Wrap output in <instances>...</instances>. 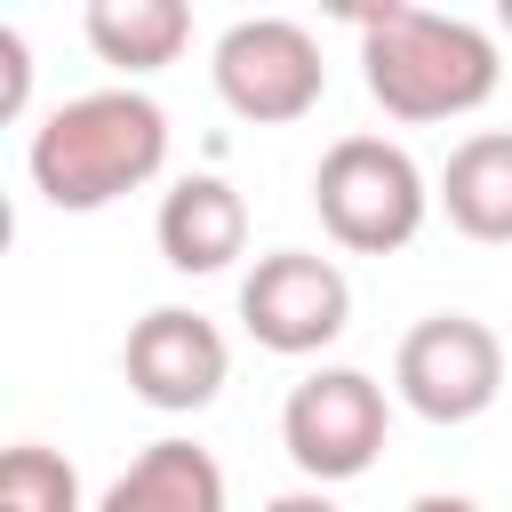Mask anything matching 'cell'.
I'll list each match as a JSON object with an SVG mask.
<instances>
[{
    "mask_svg": "<svg viewBox=\"0 0 512 512\" xmlns=\"http://www.w3.org/2000/svg\"><path fill=\"white\" fill-rule=\"evenodd\" d=\"M160 168H168V112L144 88H88L56 104L24 144V176L56 216H96L120 192H144Z\"/></svg>",
    "mask_w": 512,
    "mask_h": 512,
    "instance_id": "obj_1",
    "label": "cell"
},
{
    "mask_svg": "<svg viewBox=\"0 0 512 512\" xmlns=\"http://www.w3.org/2000/svg\"><path fill=\"white\" fill-rule=\"evenodd\" d=\"M360 32V72H368V96L424 128V120H464L496 96L504 80V56H496V32L472 24V16H440V8H360L352 16Z\"/></svg>",
    "mask_w": 512,
    "mask_h": 512,
    "instance_id": "obj_2",
    "label": "cell"
},
{
    "mask_svg": "<svg viewBox=\"0 0 512 512\" xmlns=\"http://www.w3.org/2000/svg\"><path fill=\"white\" fill-rule=\"evenodd\" d=\"M432 200H440V192L424 184L416 152L392 144V136H336V144L320 152V168H312V208H320L328 240L352 248V256H392V248H408V240L424 232Z\"/></svg>",
    "mask_w": 512,
    "mask_h": 512,
    "instance_id": "obj_3",
    "label": "cell"
},
{
    "mask_svg": "<svg viewBox=\"0 0 512 512\" xmlns=\"http://www.w3.org/2000/svg\"><path fill=\"white\" fill-rule=\"evenodd\" d=\"M384 432H392V400H384V384L368 368H312L280 400V448L312 488L360 480L376 464Z\"/></svg>",
    "mask_w": 512,
    "mask_h": 512,
    "instance_id": "obj_4",
    "label": "cell"
},
{
    "mask_svg": "<svg viewBox=\"0 0 512 512\" xmlns=\"http://www.w3.org/2000/svg\"><path fill=\"white\" fill-rule=\"evenodd\" d=\"M392 392L424 424H472L504 392V336L472 312H432L392 352Z\"/></svg>",
    "mask_w": 512,
    "mask_h": 512,
    "instance_id": "obj_5",
    "label": "cell"
},
{
    "mask_svg": "<svg viewBox=\"0 0 512 512\" xmlns=\"http://www.w3.org/2000/svg\"><path fill=\"white\" fill-rule=\"evenodd\" d=\"M216 96L256 120V128H288L304 120L320 96H328V64H320V40L296 24V16H240L224 40H216Z\"/></svg>",
    "mask_w": 512,
    "mask_h": 512,
    "instance_id": "obj_6",
    "label": "cell"
},
{
    "mask_svg": "<svg viewBox=\"0 0 512 512\" xmlns=\"http://www.w3.org/2000/svg\"><path fill=\"white\" fill-rule=\"evenodd\" d=\"M240 328L280 352V360H312L328 352L344 328H352V280L336 256H312V248H272L248 264L240 280Z\"/></svg>",
    "mask_w": 512,
    "mask_h": 512,
    "instance_id": "obj_7",
    "label": "cell"
},
{
    "mask_svg": "<svg viewBox=\"0 0 512 512\" xmlns=\"http://www.w3.org/2000/svg\"><path fill=\"white\" fill-rule=\"evenodd\" d=\"M120 376H128V392H136L144 408H160V416H200V408L224 392V376H232V344H224V328H216L208 312L152 304V312L128 328V344H120Z\"/></svg>",
    "mask_w": 512,
    "mask_h": 512,
    "instance_id": "obj_8",
    "label": "cell"
},
{
    "mask_svg": "<svg viewBox=\"0 0 512 512\" xmlns=\"http://www.w3.org/2000/svg\"><path fill=\"white\" fill-rule=\"evenodd\" d=\"M152 240H160V264L168 272H224L232 256H248V200L224 184V176H176L160 192V216H152Z\"/></svg>",
    "mask_w": 512,
    "mask_h": 512,
    "instance_id": "obj_9",
    "label": "cell"
},
{
    "mask_svg": "<svg viewBox=\"0 0 512 512\" xmlns=\"http://www.w3.org/2000/svg\"><path fill=\"white\" fill-rule=\"evenodd\" d=\"M440 208L464 240L512 248V128H480L440 168Z\"/></svg>",
    "mask_w": 512,
    "mask_h": 512,
    "instance_id": "obj_10",
    "label": "cell"
},
{
    "mask_svg": "<svg viewBox=\"0 0 512 512\" xmlns=\"http://www.w3.org/2000/svg\"><path fill=\"white\" fill-rule=\"evenodd\" d=\"M96 512H224V464L200 440H152L96 496Z\"/></svg>",
    "mask_w": 512,
    "mask_h": 512,
    "instance_id": "obj_11",
    "label": "cell"
},
{
    "mask_svg": "<svg viewBox=\"0 0 512 512\" xmlns=\"http://www.w3.org/2000/svg\"><path fill=\"white\" fill-rule=\"evenodd\" d=\"M80 32L104 64H120L136 80V72H160L192 48V8L184 0H88Z\"/></svg>",
    "mask_w": 512,
    "mask_h": 512,
    "instance_id": "obj_12",
    "label": "cell"
},
{
    "mask_svg": "<svg viewBox=\"0 0 512 512\" xmlns=\"http://www.w3.org/2000/svg\"><path fill=\"white\" fill-rule=\"evenodd\" d=\"M0 512H80V472L56 448L16 440L0 456Z\"/></svg>",
    "mask_w": 512,
    "mask_h": 512,
    "instance_id": "obj_13",
    "label": "cell"
},
{
    "mask_svg": "<svg viewBox=\"0 0 512 512\" xmlns=\"http://www.w3.org/2000/svg\"><path fill=\"white\" fill-rule=\"evenodd\" d=\"M24 88H32V56H24V32L0 24V112L16 120L24 112Z\"/></svg>",
    "mask_w": 512,
    "mask_h": 512,
    "instance_id": "obj_14",
    "label": "cell"
},
{
    "mask_svg": "<svg viewBox=\"0 0 512 512\" xmlns=\"http://www.w3.org/2000/svg\"><path fill=\"white\" fill-rule=\"evenodd\" d=\"M264 512H344V504H336L328 488H288V496H272Z\"/></svg>",
    "mask_w": 512,
    "mask_h": 512,
    "instance_id": "obj_15",
    "label": "cell"
},
{
    "mask_svg": "<svg viewBox=\"0 0 512 512\" xmlns=\"http://www.w3.org/2000/svg\"><path fill=\"white\" fill-rule=\"evenodd\" d=\"M408 512H480V504H472V496H416Z\"/></svg>",
    "mask_w": 512,
    "mask_h": 512,
    "instance_id": "obj_16",
    "label": "cell"
},
{
    "mask_svg": "<svg viewBox=\"0 0 512 512\" xmlns=\"http://www.w3.org/2000/svg\"><path fill=\"white\" fill-rule=\"evenodd\" d=\"M496 32H504V40H512V0H504V8H496Z\"/></svg>",
    "mask_w": 512,
    "mask_h": 512,
    "instance_id": "obj_17",
    "label": "cell"
}]
</instances>
